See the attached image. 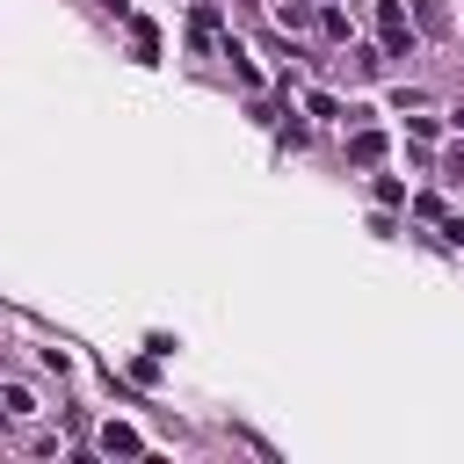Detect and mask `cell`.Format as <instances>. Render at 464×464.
<instances>
[{
    "label": "cell",
    "instance_id": "cell-1",
    "mask_svg": "<svg viewBox=\"0 0 464 464\" xmlns=\"http://www.w3.org/2000/svg\"><path fill=\"white\" fill-rule=\"evenodd\" d=\"M377 44H384V58H406V51H413V22H406V0H377Z\"/></svg>",
    "mask_w": 464,
    "mask_h": 464
},
{
    "label": "cell",
    "instance_id": "cell-2",
    "mask_svg": "<svg viewBox=\"0 0 464 464\" xmlns=\"http://www.w3.org/2000/svg\"><path fill=\"white\" fill-rule=\"evenodd\" d=\"M94 450H102V457H145V435H138L130 420H102V435H94Z\"/></svg>",
    "mask_w": 464,
    "mask_h": 464
},
{
    "label": "cell",
    "instance_id": "cell-3",
    "mask_svg": "<svg viewBox=\"0 0 464 464\" xmlns=\"http://www.w3.org/2000/svg\"><path fill=\"white\" fill-rule=\"evenodd\" d=\"M188 44H196V51H225V14H218L210 0L188 14Z\"/></svg>",
    "mask_w": 464,
    "mask_h": 464
},
{
    "label": "cell",
    "instance_id": "cell-4",
    "mask_svg": "<svg viewBox=\"0 0 464 464\" xmlns=\"http://www.w3.org/2000/svg\"><path fill=\"white\" fill-rule=\"evenodd\" d=\"M130 51H138V65H160V22L152 14H130Z\"/></svg>",
    "mask_w": 464,
    "mask_h": 464
},
{
    "label": "cell",
    "instance_id": "cell-5",
    "mask_svg": "<svg viewBox=\"0 0 464 464\" xmlns=\"http://www.w3.org/2000/svg\"><path fill=\"white\" fill-rule=\"evenodd\" d=\"M348 160H355V167H377V160H384V130H355V138H348Z\"/></svg>",
    "mask_w": 464,
    "mask_h": 464
},
{
    "label": "cell",
    "instance_id": "cell-6",
    "mask_svg": "<svg viewBox=\"0 0 464 464\" xmlns=\"http://www.w3.org/2000/svg\"><path fill=\"white\" fill-rule=\"evenodd\" d=\"M312 22H319V14H312L304 0H283V7H276V29H290V36H304Z\"/></svg>",
    "mask_w": 464,
    "mask_h": 464
},
{
    "label": "cell",
    "instance_id": "cell-7",
    "mask_svg": "<svg viewBox=\"0 0 464 464\" xmlns=\"http://www.w3.org/2000/svg\"><path fill=\"white\" fill-rule=\"evenodd\" d=\"M218 58H232V72H239V80H246V87H261V65H254V58H246V51H239V44H225V51H218Z\"/></svg>",
    "mask_w": 464,
    "mask_h": 464
},
{
    "label": "cell",
    "instance_id": "cell-8",
    "mask_svg": "<svg viewBox=\"0 0 464 464\" xmlns=\"http://www.w3.org/2000/svg\"><path fill=\"white\" fill-rule=\"evenodd\" d=\"M413 22H420V29H450V14H442L435 0H413Z\"/></svg>",
    "mask_w": 464,
    "mask_h": 464
},
{
    "label": "cell",
    "instance_id": "cell-9",
    "mask_svg": "<svg viewBox=\"0 0 464 464\" xmlns=\"http://www.w3.org/2000/svg\"><path fill=\"white\" fill-rule=\"evenodd\" d=\"M319 29H326L334 44H348V14H341V7H319Z\"/></svg>",
    "mask_w": 464,
    "mask_h": 464
},
{
    "label": "cell",
    "instance_id": "cell-10",
    "mask_svg": "<svg viewBox=\"0 0 464 464\" xmlns=\"http://www.w3.org/2000/svg\"><path fill=\"white\" fill-rule=\"evenodd\" d=\"M304 109H312V116H341V94H326V87H312V94H304Z\"/></svg>",
    "mask_w": 464,
    "mask_h": 464
},
{
    "label": "cell",
    "instance_id": "cell-11",
    "mask_svg": "<svg viewBox=\"0 0 464 464\" xmlns=\"http://www.w3.org/2000/svg\"><path fill=\"white\" fill-rule=\"evenodd\" d=\"M276 145H283V152H297V145H304V123H297V116H283V123H276Z\"/></svg>",
    "mask_w": 464,
    "mask_h": 464
},
{
    "label": "cell",
    "instance_id": "cell-12",
    "mask_svg": "<svg viewBox=\"0 0 464 464\" xmlns=\"http://www.w3.org/2000/svg\"><path fill=\"white\" fill-rule=\"evenodd\" d=\"M377 203H384V210L406 203V181H399V174H377Z\"/></svg>",
    "mask_w": 464,
    "mask_h": 464
},
{
    "label": "cell",
    "instance_id": "cell-13",
    "mask_svg": "<svg viewBox=\"0 0 464 464\" xmlns=\"http://www.w3.org/2000/svg\"><path fill=\"white\" fill-rule=\"evenodd\" d=\"M130 377H138V384H160V348H152V355H138V362H130Z\"/></svg>",
    "mask_w": 464,
    "mask_h": 464
},
{
    "label": "cell",
    "instance_id": "cell-14",
    "mask_svg": "<svg viewBox=\"0 0 464 464\" xmlns=\"http://www.w3.org/2000/svg\"><path fill=\"white\" fill-rule=\"evenodd\" d=\"M442 174H450V181H464V145H457V152L442 160Z\"/></svg>",
    "mask_w": 464,
    "mask_h": 464
},
{
    "label": "cell",
    "instance_id": "cell-15",
    "mask_svg": "<svg viewBox=\"0 0 464 464\" xmlns=\"http://www.w3.org/2000/svg\"><path fill=\"white\" fill-rule=\"evenodd\" d=\"M457 130H464V109H457Z\"/></svg>",
    "mask_w": 464,
    "mask_h": 464
}]
</instances>
